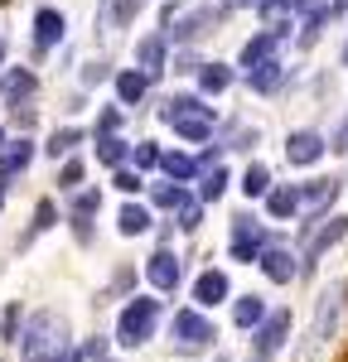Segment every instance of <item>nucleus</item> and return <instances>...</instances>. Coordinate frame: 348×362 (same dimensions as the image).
<instances>
[{"mask_svg": "<svg viewBox=\"0 0 348 362\" xmlns=\"http://www.w3.org/2000/svg\"><path fill=\"white\" fill-rule=\"evenodd\" d=\"M116 131H121V107H102V116H97V140L116 136Z\"/></svg>", "mask_w": 348, "mask_h": 362, "instance_id": "nucleus-41", "label": "nucleus"}, {"mask_svg": "<svg viewBox=\"0 0 348 362\" xmlns=\"http://www.w3.org/2000/svg\"><path fill=\"white\" fill-rule=\"evenodd\" d=\"M116 232H121V237H145V232H150V208H145V203H121Z\"/></svg>", "mask_w": 348, "mask_h": 362, "instance_id": "nucleus-23", "label": "nucleus"}, {"mask_svg": "<svg viewBox=\"0 0 348 362\" xmlns=\"http://www.w3.org/2000/svg\"><path fill=\"white\" fill-rule=\"evenodd\" d=\"M145 280H150L160 295H174V290H179V280H184V266H179V256H174L170 247L150 251V256H145Z\"/></svg>", "mask_w": 348, "mask_h": 362, "instance_id": "nucleus-10", "label": "nucleus"}, {"mask_svg": "<svg viewBox=\"0 0 348 362\" xmlns=\"http://www.w3.org/2000/svg\"><path fill=\"white\" fill-rule=\"evenodd\" d=\"M78 145H83V131H78V126H58L54 136H49V145H44V150H49L54 160H68Z\"/></svg>", "mask_w": 348, "mask_h": 362, "instance_id": "nucleus-33", "label": "nucleus"}, {"mask_svg": "<svg viewBox=\"0 0 348 362\" xmlns=\"http://www.w3.org/2000/svg\"><path fill=\"white\" fill-rule=\"evenodd\" d=\"M266 213H271L276 223H290V218L300 213V184H276V189L266 194Z\"/></svg>", "mask_w": 348, "mask_h": 362, "instance_id": "nucleus-20", "label": "nucleus"}, {"mask_svg": "<svg viewBox=\"0 0 348 362\" xmlns=\"http://www.w3.org/2000/svg\"><path fill=\"white\" fill-rule=\"evenodd\" d=\"M0 150H5V126H0Z\"/></svg>", "mask_w": 348, "mask_h": 362, "instance_id": "nucleus-46", "label": "nucleus"}, {"mask_svg": "<svg viewBox=\"0 0 348 362\" xmlns=\"http://www.w3.org/2000/svg\"><path fill=\"white\" fill-rule=\"evenodd\" d=\"M261 276L271 280V285H290V280L300 276V261H295V251L290 247H281V242H271V247L261 251Z\"/></svg>", "mask_w": 348, "mask_h": 362, "instance_id": "nucleus-15", "label": "nucleus"}, {"mask_svg": "<svg viewBox=\"0 0 348 362\" xmlns=\"http://www.w3.org/2000/svg\"><path fill=\"white\" fill-rule=\"evenodd\" d=\"M281 83H286V68H281V58H271V63H261V68H252V73H247V87H252V92H261V97L281 92Z\"/></svg>", "mask_w": 348, "mask_h": 362, "instance_id": "nucleus-21", "label": "nucleus"}, {"mask_svg": "<svg viewBox=\"0 0 348 362\" xmlns=\"http://www.w3.org/2000/svg\"><path fill=\"white\" fill-rule=\"evenodd\" d=\"M112 189L131 198V194H141V189H145V179L136 174V169H116V174H112Z\"/></svg>", "mask_w": 348, "mask_h": 362, "instance_id": "nucleus-40", "label": "nucleus"}, {"mask_svg": "<svg viewBox=\"0 0 348 362\" xmlns=\"http://www.w3.org/2000/svg\"><path fill=\"white\" fill-rule=\"evenodd\" d=\"M295 10L305 15V34H300V44H315L319 29H324V20H329V5H324V0H300Z\"/></svg>", "mask_w": 348, "mask_h": 362, "instance_id": "nucleus-29", "label": "nucleus"}, {"mask_svg": "<svg viewBox=\"0 0 348 362\" xmlns=\"http://www.w3.org/2000/svg\"><path fill=\"white\" fill-rule=\"evenodd\" d=\"M232 5H237V0H232Z\"/></svg>", "mask_w": 348, "mask_h": 362, "instance_id": "nucleus-49", "label": "nucleus"}, {"mask_svg": "<svg viewBox=\"0 0 348 362\" xmlns=\"http://www.w3.org/2000/svg\"><path fill=\"white\" fill-rule=\"evenodd\" d=\"M160 116H165V121L174 126V136L189 140V145H208L213 126H218L213 107H203L199 92H179V97H170V102L160 107Z\"/></svg>", "mask_w": 348, "mask_h": 362, "instance_id": "nucleus-3", "label": "nucleus"}, {"mask_svg": "<svg viewBox=\"0 0 348 362\" xmlns=\"http://www.w3.org/2000/svg\"><path fill=\"white\" fill-rule=\"evenodd\" d=\"M34 92H39V78L29 73V68H10L5 78H0V107H10L15 112V121H25V126H34Z\"/></svg>", "mask_w": 348, "mask_h": 362, "instance_id": "nucleus-7", "label": "nucleus"}, {"mask_svg": "<svg viewBox=\"0 0 348 362\" xmlns=\"http://www.w3.org/2000/svg\"><path fill=\"white\" fill-rule=\"evenodd\" d=\"M348 145V121H344V131H339V145H334V150H344Z\"/></svg>", "mask_w": 348, "mask_h": 362, "instance_id": "nucleus-43", "label": "nucleus"}, {"mask_svg": "<svg viewBox=\"0 0 348 362\" xmlns=\"http://www.w3.org/2000/svg\"><path fill=\"white\" fill-rule=\"evenodd\" d=\"M348 329V280H329L315 300V319H310V334L295 348V362H315L324 348H334Z\"/></svg>", "mask_w": 348, "mask_h": 362, "instance_id": "nucleus-1", "label": "nucleus"}, {"mask_svg": "<svg viewBox=\"0 0 348 362\" xmlns=\"http://www.w3.org/2000/svg\"><path fill=\"white\" fill-rule=\"evenodd\" d=\"M160 174H165L170 184H194V179H199V160L174 150V155H165V160H160Z\"/></svg>", "mask_w": 348, "mask_h": 362, "instance_id": "nucleus-26", "label": "nucleus"}, {"mask_svg": "<svg viewBox=\"0 0 348 362\" xmlns=\"http://www.w3.org/2000/svg\"><path fill=\"white\" fill-rule=\"evenodd\" d=\"M20 334H25V305H5V314H0V343H20Z\"/></svg>", "mask_w": 348, "mask_h": 362, "instance_id": "nucleus-35", "label": "nucleus"}, {"mask_svg": "<svg viewBox=\"0 0 348 362\" xmlns=\"http://www.w3.org/2000/svg\"><path fill=\"white\" fill-rule=\"evenodd\" d=\"M237 5H257V10H261V0H237Z\"/></svg>", "mask_w": 348, "mask_h": 362, "instance_id": "nucleus-44", "label": "nucleus"}, {"mask_svg": "<svg viewBox=\"0 0 348 362\" xmlns=\"http://www.w3.org/2000/svg\"><path fill=\"white\" fill-rule=\"evenodd\" d=\"M242 194L247 198H266L271 194V169L266 165H247V174H242Z\"/></svg>", "mask_w": 348, "mask_h": 362, "instance_id": "nucleus-34", "label": "nucleus"}, {"mask_svg": "<svg viewBox=\"0 0 348 362\" xmlns=\"http://www.w3.org/2000/svg\"><path fill=\"white\" fill-rule=\"evenodd\" d=\"M286 338H290V309H276V314H266L257 324V338H252V348H257V358H276L281 348H286Z\"/></svg>", "mask_w": 348, "mask_h": 362, "instance_id": "nucleus-11", "label": "nucleus"}, {"mask_svg": "<svg viewBox=\"0 0 348 362\" xmlns=\"http://www.w3.org/2000/svg\"><path fill=\"white\" fill-rule=\"evenodd\" d=\"M107 78V63H87V73H83V83L92 87V83H102Z\"/></svg>", "mask_w": 348, "mask_h": 362, "instance_id": "nucleus-42", "label": "nucleus"}, {"mask_svg": "<svg viewBox=\"0 0 348 362\" xmlns=\"http://www.w3.org/2000/svg\"><path fill=\"white\" fill-rule=\"evenodd\" d=\"M97 160H102L107 169H126V160H131V145H126L121 136H102V140H97Z\"/></svg>", "mask_w": 348, "mask_h": 362, "instance_id": "nucleus-32", "label": "nucleus"}, {"mask_svg": "<svg viewBox=\"0 0 348 362\" xmlns=\"http://www.w3.org/2000/svg\"><path fill=\"white\" fill-rule=\"evenodd\" d=\"M0 63H5V39H0Z\"/></svg>", "mask_w": 348, "mask_h": 362, "instance_id": "nucleus-47", "label": "nucleus"}, {"mask_svg": "<svg viewBox=\"0 0 348 362\" xmlns=\"http://www.w3.org/2000/svg\"><path fill=\"white\" fill-rule=\"evenodd\" d=\"M160 319H165V300H155V295H131L121 314H116V343L121 348H145L155 329H160Z\"/></svg>", "mask_w": 348, "mask_h": 362, "instance_id": "nucleus-4", "label": "nucleus"}, {"mask_svg": "<svg viewBox=\"0 0 348 362\" xmlns=\"http://www.w3.org/2000/svg\"><path fill=\"white\" fill-rule=\"evenodd\" d=\"M266 314H271V309H266V300H261V295H237V305H232V324L257 334V324L266 319Z\"/></svg>", "mask_w": 348, "mask_h": 362, "instance_id": "nucleus-22", "label": "nucleus"}, {"mask_svg": "<svg viewBox=\"0 0 348 362\" xmlns=\"http://www.w3.org/2000/svg\"><path fill=\"white\" fill-rule=\"evenodd\" d=\"M0 203H5V179H0Z\"/></svg>", "mask_w": 348, "mask_h": 362, "instance_id": "nucleus-45", "label": "nucleus"}, {"mask_svg": "<svg viewBox=\"0 0 348 362\" xmlns=\"http://www.w3.org/2000/svg\"><path fill=\"white\" fill-rule=\"evenodd\" d=\"M213 338H218V329H213V319L203 309H179L170 319V343L179 353H208Z\"/></svg>", "mask_w": 348, "mask_h": 362, "instance_id": "nucleus-5", "label": "nucleus"}, {"mask_svg": "<svg viewBox=\"0 0 348 362\" xmlns=\"http://www.w3.org/2000/svg\"><path fill=\"white\" fill-rule=\"evenodd\" d=\"M83 174H87V165L68 155V160H63V169H58V189H63V194H73V189L83 184Z\"/></svg>", "mask_w": 348, "mask_h": 362, "instance_id": "nucleus-39", "label": "nucleus"}, {"mask_svg": "<svg viewBox=\"0 0 348 362\" xmlns=\"http://www.w3.org/2000/svg\"><path fill=\"white\" fill-rule=\"evenodd\" d=\"M29 160H34V140L20 136V140H5V150H0V179L10 184L15 174H25Z\"/></svg>", "mask_w": 348, "mask_h": 362, "instance_id": "nucleus-19", "label": "nucleus"}, {"mask_svg": "<svg viewBox=\"0 0 348 362\" xmlns=\"http://www.w3.org/2000/svg\"><path fill=\"white\" fill-rule=\"evenodd\" d=\"M54 223H58V203H54V198H39V203H34V227L25 232V242H29V237H39V232H49Z\"/></svg>", "mask_w": 348, "mask_h": 362, "instance_id": "nucleus-36", "label": "nucleus"}, {"mask_svg": "<svg viewBox=\"0 0 348 362\" xmlns=\"http://www.w3.org/2000/svg\"><path fill=\"white\" fill-rule=\"evenodd\" d=\"M213 20H218V10H213V5H203V10H189V15L179 20V29H174V39H184V44H189V39L208 34V25H213Z\"/></svg>", "mask_w": 348, "mask_h": 362, "instance_id": "nucleus-28", "label": "nucleus"}, {"mask_svg": "<svg viewBox=\"0 0 348 362\" xmlns=\"http://www.w3.org/2000/svg\"><path fill=\"white\" fill-rule=\"evenodd\" d=\"M165 58H170V44H165V34H145L141 44H136V63H141L145 78H160V73H165Z\"/></svg>", "mask_w": 348, "mask_h": 362, "instance_id": "nucleus-18", "label": "nucleus"}, {"mask_svg": "<svg viewBox=\"0 0 348 362\" xmlns=\"http://www.w3.org/2000/svg\"><path fill=\"white\" fill-rule=\"evenodd\" d=\"M266 247H271V232H266V227H261L252 213H237V218H232V237H228L232 261H242V266H257Z\"/></svg>", "mask_w": 348, "mask_h": 362, "instance_id": "nucleus-6", "label": "nucleus"}, {"mask_svg": "<svg viewBox=\"0 0 348 362\" xmlns=\"http://www.w3.org/2000/svg\"><path fill=\"white\" fill-rule=\"evenodd\" d=\"M286 29H290V20H276L271 29H261L257 39H247V44H242V54H237V68H242V73H252V68H261V63H271L276 49H281V39H286Z\"/></svg>", "mask_w": 348, "mask_h": 362, "instance_id": "nucleus-8", "label": "nucleus"}, {"mask_svg": "<svg viewBox=\"0 0 348 362\" xmlns=\"http://www.w3.org/2000/svg\"><path fill=\"white\" fill-rule=\"evenodd\" d=\"M174 227H179V232H199V227H203V203H199V198H189V203L174 213Z\"/></svg>", "mask_w": 348, "mask_h": 362, "instance_id": "nucleus-38", "label": "nucleus"}, {"mask_svg": "<svg viewBox=\"0 0 348 362\" xmlns=\"http://www.w3.org/2000/svg\"><path fill=\"white\" fill-rule=\"evenodd\" d=\"M102 208V194L97 189H83V194L73 198V208H68V223L78 232V242H92V213Z\"/></svg>", "mask_w": 348, "mask_h": 362, "instance_id": "nucleus-16", "label": "nucleus"}, {"mask_svg": "<svg viewBox=\"0 0 348 362\" xmlns=\"http://www.w3.org/2000/svg\"><path fill=\"white\" fill-rule=\"evenodd\" d=\"M339 189H344V184L329 179V174H324V179H310V184H300V208L310 213V223H324V213H329V203L339 198Z\"/></svg>", "mask_w": 348, "mask_h": 362, "instance_id": "nucleus-14", "label": "nucleus"}, {"mask_svg": "<svg viewBox=\"0 0 348 362\" xmlns=\"http://www.w3.org/2000/svg\"><path fill=\"white\" fill-rule=\"evenodd\" d=\"M194 309H218L223 300L232 295V280L228 271H218V266H208V271H199V280H194Z\"/></svg>", "mask_w": 348, "mask_h": 362, "instance_id": "nucleus-13", "label": "nucleus"}, {"mask_svg": "<svg viewBox=\"0 0 348 362\" xmlns=\"http://www.w3.org/2000/svg\"><path fill=\"white\" fill-rule=\"evenodd\" d=\"M145 92H150V78H145L141 68H126V73H116V97H121V107H136Z\"/></svg>", "mask_w": 348, "mask_h": 362, "instance_id": "nucleus-25", "label": "nucleus"}, {"mask_svg": "<svg viewBox=\"0 0 348 362\" xmlns=\"http://www.w3.org/2000/svg\"><path fill=\"white\" fill-rule=\"evenodd\" d=\"M228 184H232V179H228V169H223V165L203 169V174H199V203H218V198L228 194Z\"/></svg>", "mask_w": 348, "mask_h": 362, "instance_id": "nucleus-30", "label": "nucleus"}, {"mask_svg": "<svg viewBox=\"0 0 348 362\" xmlns=\"http://www.w3.org/2000/svg\"><path fill=\"white\" fill-rule=\"evenodd\" d=\"M136 20V0H102V15H97V25H102V34L107 29H121Z\"/></svg>", "mask_w": 348, "mask_h": 362, "instance_id": "nucleus-27", "label": "nucleus"}, {"mask_svg": "<svg viewBox=\"0 0 348 362\" xmlns=\"http://www.w3.org/2000/svg\"><path fill=\"white\" fill-rule=\"evenodd\" d=\"M324 150H329V145H324V136H319V131H310V126H300V131H290V136H286V160L295 169L319 165V160H324Z\"/></svg>", "mask_w": 348, "mask_h": 362, "instance_id": "nucleus-12", "label": "nucleus"}, {"mask_svg": "<svg viewBox=\"0 0 348 362\" xmlns=\"http://www.w3.org/2000/svg\"><path fill=\"white\" fill-rule=\"evenodd\" d=\"M160 160H165V150H160L155 140H141V145H131V165H136V174H141V169H160Z\"/></svg>", "mask_w": 348, "mask_h": 362, "instance_id": "nucleus-37", "label": "nucleus"}, {"mask_svg": "<svg viewBox=\"0 0 348 362\" xmlns=\"http://www.w3.org/2000/svg\"><path fill=\"white\" fill-rule=\"evenodd\" d=\"M63 34H68V20L58 15L54 5H39V10H34V44H39V49H54Z\"/></svg>", "mask_w": 348, "mask_h": 362, "instance_id": "nucleus-17", "label": "nucleus"}, {"mask_svg": "<svg viewBox=\"0 0 348 362\" xmlns=\"http://www.w3.org/2000/svg\"><path fill=\"white\" fill-rule=\"evenodd\" d=\"M73 353V329L58 309H34L20 334V362H68Z\"/></svg>", "mask_w": 348, "mask_h": 362, "instance_id": "nucleus-2", "label": "nucleus"}, {"mask_svg": "<svg viewBox=\"0 0 348 362\" xmlns=\"http://www.w3.org/2000/svg\"><path fill=\"white\" fill-rule=\"evenodd\" d=\"M189 189L184 184H170V179H160V184H150V208H165V213H179L184 203H189Z\"/></svg>", "mask_w": 348, "mask_h": 362, "instance_id": "nucleus-24", "label": "nucleus"}, {"mask_svg": "<svg viewBox=\"0 0 348 362\" xmlns=\"http://www.w3.org/2000/svg\"><path fill=\"white\" fill-rule=\"evenodd\" d=\"M344 237H348V218H339V213H334V218H324V223H319V232H310V237H305V256H300V271H315L319 256H324L329 247H339Z\"/></svg>", "mask_w": 348, "mask_h": 362, "instance_id": "nucleus-9", "label": "nucleus"}, {"mask_svg": "<svg viewBox=\"0 0 348 362\" xmlns=\"http://www.w3.org/2000/svg\"><path fill=\"white\" fill-rule=\"evenodd\" d=\"M228 87H232V68L228 63H203L199 68V92L218 97V92H228Z\"/></svg>", "mask_w": 348, "mask_h": 362, "instance_id": "nucleus-31", "label": "nucleus"}, {"mask_svg": "<svg viewBox=\"0 0 348 362\" xmlns=\"http://www.w3.org/2000/svg\"><path fill=\"white\" fill-rule=\"evenodd\" d=\"M344 68H348V44H344Z\"/></svg>", "mask_w": 348, "mask_h": 362, "instance_id": "nucleus-48", "label": "nucleus"}]
</instances>
